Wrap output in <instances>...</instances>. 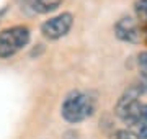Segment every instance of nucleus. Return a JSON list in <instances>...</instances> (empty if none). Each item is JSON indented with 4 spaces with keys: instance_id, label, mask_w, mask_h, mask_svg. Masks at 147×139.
I'll use <instances>...</instances> for the list:
<instances>
[{
    "instance_id": "f03ea898",
    "label": "nucleus",
    "mask_w": 147,
    "mask_h": 139,
    "mask_svg": "<svg viewBox=\"0 0 147 139\" xmlns=\"http://www.w3.org/2000/svg\"><path fill=\"white\" fill-rule=\"evenodd\" d=\"M142 88L139 87H131L129 90L121 96L118 103H116V115L119 119L126 124H139L144 115V107L139 102V95H141Z\"/></svg>"
},
{
    "instance_id": "39448f33",
    "label": "nucleus",
    "mask_w": 147,
    "mask_h": 139,
    "mask_svg": "<svg viewBox=\"0 0 147 139\" xmlns=\"http://www.w3.org/2000/svg\"><path fill=\"white\" fill-rule=\"evenodd\" d=\"M115 34L121 41L139 43V41H142V26L132 16H123L115 25Z\"/></svg>"
},
{
    "instance_id": "6e6552de",
    "label": "nucleus",
    "mask_w": 147,
    "mask_h": 139,
    "mask_svg": "<svg viewBox=\"0 0 147 139\" xmlns=\"http://www.w3.org/2000/svg\"><path fill=\"white\" fill-rule=\"evenodd\" d=\"M137 65H139V72H141L142 80H144V85L147 87V51L139 54V57H137Z\"/></svg>"
},
{
    "instance_id": "20e7f679",
    "label": "nucleus",
    "mask_w": 147,
    "mask_h": 139,
    "mask_svg": "<svg viewBox=\"0 0 147 139\" xmlns=\"http://www.w3.org/2000/svg\"><path fill=\"white\" fill-rule=\"evenodd\" d=\"M74 25V16L72 13L69 11H64L57 16H53L41 25V33L46 39H51V41H56V39H61L70 31V28Z\"/></svg>"
},
{
    "instance_id": "7ed1b4c3",
    "label": "nucleus",
    "mask_w": 147,
    "mask_h": 139,
    "mask_svg": "<svg viewBox=\"0 0 147 139\" xmlns=\"http://www.w3.org/2000/svg\"><path fill=\"white\" fill-rule=\"evenodd\" d=\"M30 38H31L30 28L23 25L2 30L0 31V57L8 59L15 56L30 43Z\"/></svg>"
},
{
    "instance_id": "9d476101",
    "label": "nucleus",
    "mask_w": 147,
    "mask_h": 139,
    "mask_svg": "<svg viewBox=\"0 0 147 139\" xmlns=\"http://www.w3.org/2000/svg\"><path fill=\"white\" fill-rule=\"evenodd\" d=\"M141 26H142V41L147 46V23L146 25H141Z\"/></svg>"
},
{
    "instance_id": "f257e3e1",
    "label": "nucleus",
    "mask_w": 147,
    "mask_h": 139,
    "mask_svg": "<svg viewBox=\"0 0 147 139\" xmlns=\"http://www.w3.org/2000/svg\"><path fill=\"white\" fill-rule=\"evenodd\" d=\"M96 108V98L90 92H70L62 102L61 115L69 123H80L92 116Z\"/></svg>"
},
{
    "instance_id": "0eeeda50",
    "label": "nucleus",
    "mask_w": 147,
    "mask_h": 139,
    "mask_svg": "<svg viewBox=\"0 0 147 139\" xmlns=\"http://www.w3.org/2000/svg\"><path fill=\"white\" fill-rule=\"evenodd\" d=\"M134 10H136L137 22L141 25H146L147 23V0H136Z\"/></svg>"
},
{
    "instance_id": "423d86ee",
    "label": "nucleus",
    "mask_w": 147,
    "mask_h": 139,
    "mask_svg": "<svg viewBox=\"0 0 147 139\" xmlns=\"http://www.w3.org/2000/svg\"><path fill=\"white\" fill-rule=\"evenodd\" d=\"M64 0H31V8L38 13H49L57 10Z\"/></svg>"
},
{
    "instance_id": "1a4fd4ad",
    "label": "nucleus",
    "mask_w": 147,
    "mask_h": 139,
    "mask_svg": "<svg viewBox=\"0 0 147 139\" xmlns=\"http://www.w3.org/2000/svg\"><path fill=\"white\" fill-rule=\"evenodd\" d=\"M139 126V134H141L142 139H147V105L144 107V115H142L141 123L137 124Z\"/></svg>"
}]
</instances>
